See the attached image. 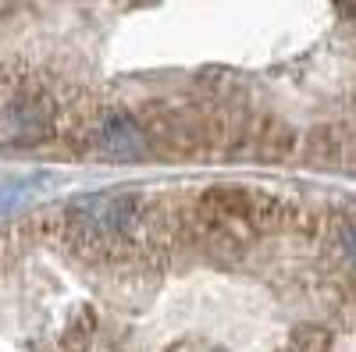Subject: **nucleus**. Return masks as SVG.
Instances as JSON below:
<instances>
[{"label": "nucleus", "instance_id": "nucleus-1", "mask_svg": "<svg viewBox=\"0 0 356 352\" xmlns=\"http://www.w3.org/2000/svg\"><path fill=\"white\" fill-rule=\"evenodd\" d=\"M68 221L79 235L89 242H107L114 235H122L136 221V199L125 192H104V196H82L72 203Z\"/></svg>", "mask_w": 356, "mask_h": 352}, {"label": "nucleus", "instance_id": "nucleus-2", "mask_svg": "<svg viewBox=\"0 0 356 352\" xmlns=\"http://www.w3.org/2000/svg\"><path fill=\"white\" fill-rule=\"evenodd\" d=\"M97 146H100V153L111 157V160H136V157H143V132L136 128V121L129 114L111 110L100 121Z\"/></svg>", "mask_w": 356, "mask_h": 352}, {"label": "nucleus", "instance_id": "nucleus-3", "mask_svg": "<svg viewBox=\"0 0 356 352\" xmlns=\"http://www.w3.org/2000/svg\"><path fill=\"white\" fill-rule=\"evenodd\" d=\"M4 132H11V135H36V132H43V107L29 103V100L11 103L8 114H4Z\"/></svg>", "mask_w": 356, "mask_h": 352}]
</instances>
